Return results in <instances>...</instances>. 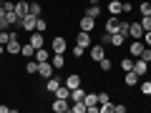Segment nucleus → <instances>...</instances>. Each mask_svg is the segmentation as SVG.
I'll return each instance as SVG.
<instances>
[{
  "label": "nucleus",
  "instance_id": "1",
  "mask_svg": "<svg viewBox=\"0 0 151 113\" xmlns=\"http://www.w3.org/2000/svg\"><path fill=\"white\" fill-rule=\"evenodd\" d=\"M20 48H23V45L18 43V35H15V33H10V40H8V45H5V53L18 55V53H20Z\"/></svg>",
  "mask_w": 151,
  "mask_h": 113
},
{
  "label": "nucleus",
  "instance_id": "2",
  "mask_svg": "<svg viewBox=\"0 0 151 113\" xmlns=\"http://www.w3.org/2000/svg\"><path fill=\"white\" fill-rule=\"evenodd\" d=\"M83 103H86L88 113H98V96H96V93H86V98H83Z\"/></svg>",
  "mask_w": 151,
  "mask_h": 113
},
{
  "label": "nucleus",
  "instance_id": "3",
  "mask_svg": "<svg viewBox=\"0 0 151 113\" xmlns=\"http://www.w3.org/2000/svg\"><path fill=\"white\" fill-rule=\"evenodd\" d=\"M53 111L55 113H68L70 111V101L68 98H55L53 101Z\"/></svg>",
  "mask_w": 151,
  "mask_h": 113
},
{
  "label": "nucleus",
  "instance_id": "4",
  "mask_svg": "<svg viewBox=\"0 0 151 113\" xmlns=\"http://www.w3.org/2000/svg\"><path fill=\"white\" fill-rule=\"evenodd\" d=\"M76 45H81V48H91V45H93V40H91V33L81 30L78 35H76Z\"/></svg>",
  "mask_w": 151,
  "mask_h": 113
},
{
  "label": "nucleus",
  "instance_id": "5",
  "mask_svg": "<svg viewBox=\"0 0 151 113\" xmlns=\"http://www.w3.org/2000/svg\"><path fill=\"white\" fill-rule=\"evenodd\" d=\"M38 75L48 81L50 75H53V63H50V60H45V63H38Z\"/></svg>",
  "mask_w": 151,
  "mask_h": 113
},
{
  "label": "nucleus",
  "instance_id": "6",
  "mask_svg": "<svg viewBox=\"0 0 151 113\" xmlns=\"http://www.w3.org/2000/svg\"><path fill=\"white\" fill-rule=\"evenodd\" d=\"M65 48H68V43H65V38H53V43H50V50L53 53H65Z\"/></svg>",
  "mask_w": 151,
  "mask_h": 113
},
{
  "label": "nucleus",
  "instance_id": "7",
  "mask_svg": "<svg viewBox=\"0 0 151 113\" xmlns=\"http://www.w3.org/2000/svg\"><path fill=\"white\" fill-rule=\"evenodd\" d=\"M91 58H93V63H101L106 58V48L103 45H91Z\"/></svg>",
  "mask_w": 151,
  "mask_h": 113
},
{
  "label": "nucleus",
  "instance_id": "8",
  "mask_svg": "<svg viewBox=\"0 0 151 113\" xmlns=\"http://www.w3.org/2000/svg\"><path fill=\"white\" fill-rule=\"evenodd\" d=\"M129 35L134 38V40H141V38H144V28H141V23H129Z\"/></svg>",
  "mask_w": 151,
  "mask_h": 113
},
{
  "label": "nucleus",
  "instance_id": "9",
  "mask_svg": "<svg viewBox=\"0 0 151 113\" xmlns=\"http://www.w3.org/2000/svg\"><path fill=\"white\" fill-rule=\"evenodd\" d=\"M20 28H23V30H28V33H33V30H35V15L20 18Z\"/></svg>",
  "mask_w": 151,
  "mask_h": 113
},
{
  "label": "nucleus",
  "instance_id": "10",
  "mask_svg": "<svg viewBox=\"0 0 151 113\" xmlns=\"http://www.w3.org/2000/svg\"><path fill=\"white\" fill-rule=\"evenodd\" d=\"M144 48H146V45H144V40H134V43L129 45V53H131V58H139Z\"/></svg>",
  "mask_w": 151,
  "mask_h": 113
},
{
  "label": "nucleus",
  "instance_id": "11",
  "mask_svg": "<svg viewBox=\"0 0 151 113\" xmlns=\"http://www.w3.org/2000/svg\"><path fill=\"white\" fill-rule=\"evenodd\" d=\"M78 25H81V30L91 33L93 28H96V18H88V15H83V18H81V23H78Z\"/></svg>",
  "mask_w": 151,
  "mask_h": 113
},
{
  "label": "nucleus",
  "instance_id": "12",
  "mask_svg": "<svg viewBox=\"0 0 151 113\" xmlns=\"http://www.w3.org/2000/svg\"><path fill=\"white\" fill-rule=\"evenodd\" d=\"M134 70H136V75H139V78H144V75L149 73V63L139 58V60H136V63H134Z\"/></svg>",
  "mask_w": 151,
  "mask_h": 113
},
{
  "label": "nucleus",
  "instance_id": "13",
  "mask_svg": "<svg viewBox=\"0 0 151 113\" xmlns=\"http://www.w3.org/2000/svg\"><path fill=\"white\" fill-rule=\"evenodd\" d=\"M30 45H33V48H43V33H40V30H33L30 33Z\"/></svg>",
  "mask_w": 151,
  "mask_h": 113
},
{
  "label": "nucleus",
  "instance_id": "14",
  "mask_svg": "<svg viewBox=\"0 0 151 113\" xmlns=\"http://www.w3.org/2000/svg\"><path fill=\"white\" fill-rule=\"evenodd\" d=\"M108 13H111V15H121V13H124V3H121V0H111V3H108Z\"/></svg>",
  "mask_w": 151,
  "mask_h": 113
},
{
  "label": "nucleus",
  "instance_id": "15",
  "mask_svg": "<svg viewBox=\"0 0 151 113\" xmlns=\"http://www.w3.org/2000/svg\"><path fill=\"white\" fill-rule=\"evenodd\" d=\"M119 15H111V18H108V23H106V33H111V35H113V33H116V30H119Z\"/></svg>",
  "mask_w": 151,
  "mask_h": 113
},
{
  "label": "nucleus",
  "instance_id": "16",
  "mask_svg": "<svg viewBox=\"0 0 151 113\" xmlns=\"http://www.w3.org/2000/svg\"><path fill=\"white\" fill-rule=\"evenodd\" d=\"M124 83H126V86H139V75H136V70H126Z\"/></svg>",
  "mask_w": 151,
  "mask_h": 113
},
{
  "label": "nucleus",
  "instance_id": "17",
  "mask_svg": "<svg viewBox=\"0 0 151 113\" xmlns=\"http://www.w3.org/2000/svg\"><path fill=\"white\" fill-rule=\"evenodd\" d=\"M86 15H88V18H96V20H98V15H101V8H98V3H96V0H91V5H88Z\"/></svg>",
  "mask_w": 151,
  "mask_h": 113
},
{
  "label": "nucleus",
  "instance_id": "18",
  "mask_svg": "<svg viewBox=\"0 0 151 113\" xmlns=\"http://www.w3.org/2000/svg\"><path fill=\"white\" fill-rule=\"evenodd\" d=\"M65 86H68L70 91H73V88H78V86H81V75H76V73H70L68 78H65Z\"/></svg>",
  "mask_w": 151,
  "mask_h": 113
},
{
  "label": "nucleus",
  "instance_id": "19",
  "mask_svg": "<svg viewBox=\"0 0 151 113\" xmlns=\"http://www.w3.org/2000/svg\"><path fill=\"white\" fill-rule=\"evenodd\" d=\"M40 13H43V8H40V3H28V15H35V18H40Z\"/></svg>",
  "mask_w": 151,
  "mask_h": 113
},
{
  "label": "nucleus",
  "instance_id": "20",
  "mask_svg": "<svg viewBox=\"0 0 151 113\" xmlns=\"http://www.w3.org/2000/svg\"><path fill=\"white\" fill-rule=\"evenodd\" d=\"M83 98H86V91H83L81 86L70 91V103H76V101H83Z\"/></svg>",
  "mask_w": 151,
  "mask_h": 113
},
{
  "label": "nucleus",
  "instance_id": "21",
  "mask_svg": "<svg viewBox=\"0 0 151 113\" xmlns=\"http://www.w3.org/2000/svg\"><path fill=\"white\" fill-rule=\"evenodd\" d=\"M35 60H38V63H45V60H50V50L38 48V50H35Z\"/></svg>",
  "mask_w": 151,
  "mask_h": 113
},
{
  "label": "nucleus",
  "instance_id": "22",
  "mask_svg": "<svg viewBox=\"0 0 151 113\" xmlns=\"http://www.w3.org/2000/svg\"><path fill=\"white\" fill-rule=\"evenodd\" d=\"M50 63H53V68H55V70H58V68H63V65H65L63 53H53V55H50Z\"/></svg>",
  "mask_w": 151,
  "mask_h": 113
},
{
  "label": "nucleus",
  "instance_id": "23",
  "mask_svg": "<svg viewBox=\"0 0 151 113\" xmlns=\"http://www.w3.org/2000/svg\"><path fill=\"white\" fill-rule=\"evenodd\" d=\"M124 40H126V35H124V33H113V35H111V45H113V48L124 45Z\"/></svg>",
  "mask_w": 151,
  "mask_h": 113
},
{
  "label": "nucleus",
  "instance_id": "24",
  "mask_svg": "<svg viewBox=\"0 0 151 113\" xmlns=\"http://www.w3.org/2000/svg\"><path fill=\"white\" fill-rule=\"evenodd\" d=\"M88 108H86V103L83 101H76V103H70V113H86Z\"/></svg>",
  "mask_w": 151,
  "mask_h": 113
},
{
  "label": "nucleus",
  "instance_id": "25",
  "mask_svg": "<svg viewBox=\"0 0 151 113\" xmlns=\"http://www.w3.org/2000/svg\"><path fill=\"white\" fill-rule=\"evenodd\" d=\"M58 86H60V81H58V78H53V75L45 81V91H50V93H55V88H58Z\"/></svg>",
  "mask_w": 151,
  "mask_h": 113
},
{
  "label": "nucleus",
  "instance_id": "26",
  "mask_svg": "<svg viewBox=\"0 0 151 113\" xmlns=\"http://www.w3.org/2000/svg\"><path fill=\"white\" fill-rule=\"evenodd\" d=\"M15 13H18L20 18H25V15H28V3H25V0H20V3H15Z\"/></svg>",
  "mask_w": 151,
  "mask_h": 113
},
{
  "label": "nucleus",
  "instance_id": "27",
  "mask_svg": "<svg viewBox=\"0 0 151 113\" xmlns=\"http://www.w3.org/2000/svg\"><path fill=\"white\" fill-rule=\"evenodd\" d=\"M20 55H23V58H33V55H35V48H33L30 43L23 45V48H20Z\"/></svg>",
  "mask_w": 151,
  "mask_h": 113
},
{
  "label": "nucleus",
  "instance_id": "28",
  "mask_svg": "<svg viewBox=\"0 0 151 113\" xmlns=\"http://www.w3.org/2000/svg\"><path fill=\"white\" fill-rule=\"evenodd\" d=\"M119 65H121V70H124V73H126V70H134V58H124Z\"/></svg>",
  "mask_w": 151,
  "mask_h": 113
},
{
  "label": "nucleus",
  "instance_id": "29",
  "mask_svg": "<svg viewBox=\"0 0 151 113\" xmlns=\"http://www.w3.org/2000/svg\"><path fill=\"white\" fill-rule=\"evenodd\" d=\"M25 73H30V75L38 73V60H28L25 63Z\"/></svg>",
  "mask_w": 151,
  "mask_h": 113
},
{
  "label": "nucleus",
  "instance_id": "30",
  "mask_svg": "<svg viewBox=\"0 0 151 113\" xmlns=\"http://www.w3.org/2000/svg\"><path fill=\"white\" fill-rule=\"evenodd\" d=\"M139 23H141V28H144V33H149V30H151V15H144Z\"/></svg>",
  "mask_w": 151,
  "mask_h": 113
},
{
  "label": "nucleus",
  "instance_id": "31",
  "mask_svg": "<svg viewBox=\"0 0 151 113\" xmlns=\"http://www.w3.org/2000/svg\"><path fill=\"white\" fill-rule=\"evenodd\" d=\"M45 28H48V23H45V18H43V15H40V18H35V30H40V33H43Z\"/></svg>",
  "mask_w": 151,
  "mask_h": 113
},
{
  "label": "nucleus",
  "instance_id": "32",
  "mask_svg": "<svg viewBox=\"0 0 151 113\" xmlns=\"http://www.w3.org/2000/svg\"><path fill=\"white\" fill-rule=\"evenodd\" d=\"M8 40H10V33H8V28H0V43L8 45Z\"/></svg>",
  "mask_w": 151,
  "mask_h": 113
},
{
  "label": "nucleus",
  "instance_id": "33",
  "mask_svg": "<svg viewBox=\"0 0 151 113\" xmlns=\"http://www.w3.org/2000/svg\"><path fill=\"white\" fill-rule=\"evenodd\" d=\"M139 58H141V60H146V63H151V48H149V45H146V48L141 50V55H139Z\"/></svg>",
  "mask_w": 151,
  "mask_h": 113
},
{
  "label": "nucleus",
  "instance_id": "34",
  "mask_svg": "<svg viewBox=\"0 0 151 113\" xmlns=\"http://www.w3.org/2000/svg\"><path fill=\"white\" fill-rule=\"evenodd\" d=\"M98 111H101V113H113V103H111V101H108V103H101Z\"/></svg>",
  "mask_w": 151,
  "mask_h": 113
},
{
  "label": "nucleus",
  "instance_id": "35",
  "mask_svg": "<svg viewBox=\"0 0 151 113\" xmlns=\"http://www.w3.org/2000/svg\"><path fill=\"white\" fill-rule=\"evenodd\" d=\"M141 86V93L144 96H151V81H144V83H139Z\"/></svg>",
  "mask_w": 151,
  "mask_h": 113
},
{
  "label": "nucleus",
  "instance_id": "36",
  "mask_svg": "<svg viewBox=\"0 0 151 113\" xmlns=\"http://www.w3.org/2000/svg\"><path fill=\"white\" fill-rule=\"evenodd\" d=\"M139 10H141V15H151V3H141Z\"/></svg>",
  "mask_w": 151,
  "mask_h": 113
},
{
  "label": "nucleus",
  "instance_id": "37",
  "mask_svg": "<svg viewBox=\"0 0 151 113\" xmlns=\"http://www.w3.org/2000/svg\"><path fill=\"white\" fill-rule=\"evenodd\" d=\"M83 55H86V48L76 45V48H73V58H83Z\"/></svg>",
  "mask_w": 151,
  "mask_h": 113
},
{
  "label": "nucleus",
  "instance_id": "38",
  "mask_svg": "<svg viewBox=\"0 0 151 113\" xmlns=\"http://www.w3.org/2000/svg\"><path fill=\"white\" fill-rule=\"evenodd\" d=\"M116 33H124V35H129V23L121 20V23H119V30H116Z\"/></svg>",
  "mask_w": 151,
  "mask_h": 113
},
{
  "label": "nucleus",
  "instance_id": "39",
  "mask_svg": "<svg viewBox=\"0 0 151 113\" xmlns=\"http://www.w3.org/2000/svg\"><path fill=\"white\" fill-rule=\"evenodd\" d=\"M98 65H101V70H111V68H113V63H111L108 58H103V60H101Z\"/></svg>",
  "mask_w": 151,
  "mask_h": 113
},
{
  "label": "nucleus",
  "instance_id": "40",
  "mask_svg": "<svg viewBox=\"0 0 151 113\" xmlns=\"http://www.w3.org/2000/svg\"><path fill=\"white\" fill-rule=\"evenodd\" d=\"M0 8H5V10L10 13V10H15V3H10V0H3V3H0Z\"/></svg>",
  "mask_w": 151,
  "mask_h": 113
},
{
  "label": "nucleus",
  "instance_id": "41",
  "mask_svg": "<svg viewBox=\"0 0 151 113\" xmlns=\"http://www.w3.org/2000/svg\"><path fill=\"white\" fill-rule=\"evenodd\" d=\"M101 45H111V33H103L101 35Z\"/></svg>",
  "mask_w": 151,
  "mask_h": 113
},
{
  "label": "nucleus",
  "instance_id": "42",
  "mask_svg": "<svg viewBox=\"0 0 151 113\" xmlns=\"http://www.w3.org/2000/svg\"><path fill=\"white\" fill-rule=\"evenodd\" d=\"M108 101H111V96H108L106 91H103V93H98V103H108Z\"/></svg>",
  "mask_w": 151,
  "mask_h": 113
},
{
  "label": "nucleus",
  "instance_id": "43",
  "mask_svg": "<svg viewBox=\"0 0 151 113\" xmlns=\"http://www.w3.org/2000/svg\"><path fill=\"white\" fill-rule=\"evenodd\" d=\"M141 40H144V45H149V48H151V30L144 33V38H141Z\"/></svg>",
  "mask_w": 151,
  "mask_h": 113
},
{
  "label": "nucleus",
  "instance_id": "44",
  "mask_svg": "<svg viewBox=\"0 0 151 113\" xmlns=\"http://www.w3.org/2000/svg\"><path fill=\"white\" fill-rule=\"evenodd\" d=\"M113 113H126V106H116L113 103Z\"/></svg>",
  "mask_w": 151,
  "mask_h": 113
},
{
  "label": "nucleus",
  "instance_id": "45",
  "mask_svg": "<svg viewBox=\"0 0 151 113\" xmlns=\"http://www.w3.org/2000/svg\"><path fill=\"white\" fill-rule=\"evenodd\" d=\"M15 108H10V106H0V113H13Z\"/></svg>",
  "mask_w": 151,
  "mask_h": 113
},
{
  "label": "nucleus",
  "instance_id": "46",
  "mask_svg": "<svg viewBox=\"0 0 151 113\" xmlns=\"http://www.w3.org/2000/svg\"><path fill=\"white\" fill-rule=\"evenodd\" d=\"M0 65H3V63H0Z\"/></svg>",
  "mask_w": 151,
  "mask_h": 113
}]
</instances>
